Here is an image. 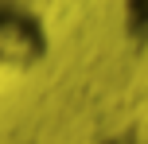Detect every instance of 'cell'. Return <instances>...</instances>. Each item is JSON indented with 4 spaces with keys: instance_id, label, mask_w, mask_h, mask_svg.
<instances>
[{
    "instance_id": "3",
    "label": "cell",
    "mask_w": 148,
    "mask_h": 144,
    "mask_svg": "<svg viewBox=\"0 0 148 144\" xmlns=\"http://www.w3.org/2000/svg\"><path fill=\"white\" fill-rule=\"evenodd\" d=\"M101 144H125V140H101Z\"/></svg>"
},
{
    "instance_id": "2",
    "label": "cell",
    "mask_w": 148,
    "mask_h": 144,
    "mask_svg": "<svg viewBox=\"0 0 148 144\" xmlns=\"http://www.w3.org/2000/svg\"><path fill=\"white\" fill-rule=\"evenodd\" d=\"M125 31L148 43V0H125Z\"/></svg>"
},
{
    "instance_id": "1",
    "label": "cell",
    "mask_w": 148,
    "mask_h": 144,
    "mask_svg": "<svg viewBox=\"0 0 148 144\" xmlns=\"http://www.w3.org/2000/svg\"><path fill=\"white\" fill-rule=\"evenodd\" d=\"M51 55V35L39 12L20 0H0V70H35Z\"/></svg>"
}]
</instances>
